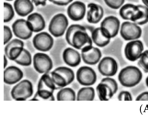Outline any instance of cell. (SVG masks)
Instances as JSON below:
<instances>
[{
	"label": "cell",
	"instance_id": "cell-1",
	"mask_svg": "<svg viewBox=\"0 0 148 119\" xmlns=\"http://www.w3.org/2000/svg\"><path fill=\"white\" fill-rule=\"evenodd\" d=\"M57 90L49 74H43L40 78L38 84L37 90L32 100L54 101L53 95Z\"/></svg>",
	"mask_w": 148,
	"mask_h": 119
},
{
	"label": "cell",
	"instance_id": "cell-2",
	"mask_svg": "<svg viewBox=\"0 0 148 119\" xmlns=\"http://www.w3.org/2000/svg\"><path fill=\"white\" fill-rule=\"evenodd\" d=\"M143 74L137 67L128 66L122 69L120 71L118 79L123 86L131 87L138 84L141 80Z\"/></svg>",
	"mask_w": 148,
	"mask_h": 119
},
{
	"label": "cell",
	"instance_id": "cell-3",
	"mask_svg": "<svg viewBox=\"0 0 148 119\" xmlns=\"http://www.w3.org/2000/svg\"><path fill=\"white\" fill-rule=\"evenodd\" d=\"M56 89L64 88L71 83L75 78V73L71 68L64 66L59 67L49 73Z\"/></svg>",
	"mask_w": 148,
	"mask_h": 119
},
{
	"label": "cell",
	"instance_id": "cell-4",
	"mask_svg": "<svg viewBox=\"0 0 148 119\" xmlns=\"http://www.w3.org/2000/svg\"><path fill=\"white\" fill-rule=\"evenodd\" d=\"M33 93L32 82L25 79L21 80L12 88L11 94L12 98L16 101H25L31 97Z\"/></svg>",
	"mask_w": 148,
	"mask_h": 119
},
{
	"label": "cell",
	"instance_id": "cell-5",
	"mask_svg": "<svg viewBox=\"0 0 148 119\" xmlns=\"http://www.w3.org/2000/svg\"><path fill=\"white\" fill-rule=\"evenodd\" d=\"M69 24L66 16L62 13L55 15L49 23L48 30L53 36L58 37L62 36L64 33Z\"/></svg>",
	"mask_w": 148,
	"mask_h": 119
},
{
	"label": "cell",
	"instance_id": "cell-6",
	"mask_svg": "<svg viewBox=\"0 0 148 119\" xmlns=\"http://www.w3.org/2000/svg\"><path fill=\"white\" fill-rule=\"evenodd\" d=\"M33 64L34 69L40 73H48L53 67L52 59L47 54L37 53L34 56Z\"/></svg>",
	"mask_w": 148,
	"mask_h": 119
},
{
	"label": "cell",
	"instance_id": "cell-7",
	"mask_svg": "<svg viewBox=\"0 0 148 119\" xmlns=\"http://www.w3.org/2000/svg\"><path fill=\"white\" fill-rule=\"evenodd\" d=\"M142 33L141 28L134 22L125 21L121 25L120 34L125 40H136L141 37Z\"/></svg>",
	"mask_w": 148,
	"mask_h": 119
},
{
	"label": "cell",
	"instance_id": "cell-8",
	"mask_svg": "<svg viewBox=\"0 0 148 119\" xmlns=\"http://www.w3.org/2000/svg\"><path fill=\"white\" fill-rule=\"evenodd\" d=\"M76 77L80 84L85 86L94 84L97 79V74L94 70L86 66L81 67L77 69Z\"/></svg>",
	"mask_w": 148,
	"mask_h": 119
},
{
	"label": "cell",
	"instance_id": "cell-9",
	"mask_svg": "<svg viewBox=\"0 0 148 119\" xmlns=\"http://www.w3.org/2000/svg\"><path fill=\"white\" fill-rule=\"evenodd\" d=\"M34 47L37 50L47 52L50 50L53 45V37L48 33L42 32L36 34L33 39Z\"/></svg>",
	"mask_w": 148,
	"mask_h": 119
},
{
	"label": "cell",
	"instance_id": "cell-10",
	"mask_svg": "<svg viewBox=\"0 0 148 119\" xmlns=\"http://www.w3.org/2000/svg\"><path fill=\"white\" fill-rule=\"evenodd\" d=\"M143 50V44L141 41H132L127 43L125 46V56L129 61H134L139 58Z\"/></svg>",
	"mask_w": 148,
	"mask_h": 119
},
{
	"label": "cell",
	"instance_id": "cell-11",
	"mask_svg": "<svg viewBox=\"0 0 148 119\" xmlns=\"http://www.w3.org/2000/svg\"><path fill=\"white\" fill-rule=\"evenodd\" d=\"M98 69L102 75L108 77L116 74L118 69V65L116 60L110 56H106L99 62Z\"/></svg>",
	"mask_w": 148,
	"mask_h": 119
},
{
	"label": "cell",
	"instance_id": "cell-12",
	"mask_svg": "<svg viewBox=\"0 0 148 119\" xmlns=\"http://www.w3.org/2000/svg\"><path fill=\"white\" fill-rule=\"evenodd\" d=\"M81 50V56L84 62L93 65L98 63L102 56L101 50L92 45L85 47Z\"/></svg>",
	"mask_w": 148,
	"mask_h": 119
},
{
	"label": "cell",
	"instance_id": "cell-13",
	"mask_svg": "<svg viewBox=\"0 0 148 119\" xmlns=\"http://www.w3.org/2000/svg\"><path fill=\"white\" fill-rule=\"evenodd\" d=\"M12 29L14 35L23 40L29 38L33 32L31 30L27 20L23 19L16 20L12 25Z\"/></svg>",
	"mask_w": 148,
	"mask_h": 119
},
{
	"label": "cell",
	"instance_id": "cell-14",
	"mask_svg": "<svg viewBox=\"0 0 148 119\" xmlns=\"http://www.w3.org/2000/svg\"><path fill=\"white\" fill-rule=\"evenodd\" d=\"M12 57L17 64L23 66H28L32 62L31 55L30 52L23 47L13 48L11 51Z\"/></svg>",
	"mask_w": 148,
	"mask_h": 119
},
{
	"label": "cell",
	"instance_id": "cell-15",
	"mask_svg": "<svg viewBox=\"0 0 148 119\" xmlns=\"http://www.w3.org/2000/svg\"><path fill=\"white\" fill-rule=\"evenodd\" d=\"M91 37L92 41L100 47L108 45L111 38L109 31L106 28L101 27L93 30L91 33Z\"/></svg>",
	"mask_w": 148,
	"mask_h": 119
},
{
	"label": "cell",
	"instance_id": "cell-16",
	"mask_svg": "<svg viewBox=\"0 0 148 119\" xmlns=\"http://www.w3.org/2000/svg\"><path fill=\"white\" fill-rule=\"evenodd\" d=\"M86 11L85 4L83 2L76 1L71 3L67 9V14L72 20L78 21L82 19Z\"/></svg>",
	"mask_w": 148,
	"mask_h": 119
},
{
	"label": "cell",
	"instance_id": "cell-17",
	"mask_svg": "<svg viewBox=\"0 0 148 119\" xmlns=\"http://www.w3.org/2000/svg\"><path fill=\"white\" fill-rule=\"evenodd\" d=\"M104 14L103 7L97 4L90 3L87 6L86 19L91 23L99 22L102 18Z\"/></svg>",
	"mask_w": 148,
	"mask_h": 119
},
{
	"label": "cell",
	"instance_id": "cell-18",
	"mask_svg": "<svg viewBox=\"0 0 148 119\" xmlns=\"http://www.w3.org/2000/svg\"><path fill=\"white\" fill-rule=\"evenodd\" d=\"M92 41L86 31L78 30L74 33L72 39V46L78 50H82L88 46L92 45Z\"/></svg>",
	"mask_w": 148,
	"mask_h": 119
},
{
	"label": "cell",
	"instance_id": "cell-19",
	"mask_svg": "<svg viewBox=\"0 0 148 119\" xmlns=\"http://www.w3.org/2000/svg\"><path fill=\"white\" fill-rule=\"evenodd\" d=\"M23 75V71L17 67L8 66L4 71V82L8 84H14L22 79Z\"/></svg>",
	"mask_w": 148,
	"mask_h": 119
},
{
	"label": "cell",
	"instance_id": "cell-20",
	"mask_svg": "<svg viewBox=\"0 0 148 119\" xmlns=\"http://www.w3.org/2000/svg\"><path fill=\"white\" fill-rule=\"evenodd\" d=\"M130 20L136 24L142 25L148 22V7L145 5H136Z\"/></svg>",
	"mask_w": 148,
	"mask_h": 119
},
{
	"label": "cell",
	"instance_id": "cell-21",
	"mask_svg": "<svg viewBox=\"0 0 148 119\" xmlns=\"http://www.w3.org/2000/svg\"><path fill=\"white\" fill-rule=\"evenodd\" d=\"M62 58L66 64L70 67H75L80 64L82 57L81 55L77 50L69 47L63 51Z\"/></svg>",
	"mask_w": 148,
	"mask_h": 119
},
{
	"label": "cell",
	"instance_id": "cell-22",
	"mask_svg": "<svg viewBox=\"0 0 148 119\" xmlns=\"http://www.w3.org/2000/svg\"><path fill=\"white\" fill-rule=\"evenodd\" d=\"M27 20L33 32H39L45 27V19L43 17L38 13H33L29 14L27 17Z\"/></svg>",
	"mask_w": 148,
	"mask_h": 119
},
{
	"label": "cell",
	"instance_id": "cell-23",
	"mask_svg": "<svg viewBox=\"0 0 148 119\" xmlns=\"http://www.w3.org/2000/svg\"><path fill=\"white\" fill-rule=\"evenodd\" d=\"M100 27L106 28L110 32L111 38H113L118 33L120 27V21L115 16H107L101 22Z\"/></svg>",
	"mask_w": 148,
	"mask_h": 119
},
{
	"label": "cell",
	"instance_id": "cell-24",
	"mask_svg": "<svg viewBox=\"0 0 148 119\" xmlns=\"http://www.w3.org/2000/svg\"><path fill=\"white\" fill-rule=\"evenodd\" d=\"M13 4L16 13L22 17L27 16L34 9L33 3L30 0H15Z\"/></svg>",
	"mask_w": 148,
	"mask_h": 119
},
{
	"label": "cell",
	"instance_id": "cell-25",
	"mask_svg": "<svg viewBox=\"0 0 148 119\" xmlns=\"http://www.w3.org/2000/svg\"><path fill=\"white\" fill-rule=\"evenodd\" d=\"M96 90L99 99L101 101L109 100L116 93L109 85L101 82L97 86Z\"/></svg>",
	"mask_w": 148,
	"mask_h": 119
},
{
	"label": "cell",
	"instance_id": "cell-26",
	"mask_svg": "<svg viewBox=\"0 0 148 119\" xmlns=\"http://www.w3.org/2000/svg\"><path fill=\"white\" fill-rule=\"evenodd\" d=\"M95 90L91 87L81 88L78 91L76 99L77 101H93L95 97Z\"/></svg>",
	"mask_w": 148,
	"mask_h": 119
},
{
	"label": "cell",
	"instance_id": "cell-27",
	"mask_svg": "<svg viewBox=\"0 0 148 119\" xmlns=\"http://www.w3.org/2000/svg\"><path fill=\"white\" fill-rule=\"evenodd\" d=\"M76 96L75 91L70 88H63L58 92L56 95L58 101H75Z\"/></svg>",
	"mask_w": 148,
	"mask_h": 119
},
{
	"label": "cell",
	"instance_id": "cell-28",
	"mask_svg": "<svg viewBox=\"0 0 148 119\" xmlns=\"http://www.w3.org/2000/svg\"><path fill=\"white\" fill-rule=\"evenodd\" d=\"M78 30L86 31L84 27L78 24H73L71 25L66 30L65 39L67 43L72 46L73 36L75 33Z\"/></svg>",
	"mask_w": 148,
	"mask_h": 119
},
{
	"label": "cell",
	"instance_id": "cell-29",
	"mask_svg": "<svg viewBox=\"0 0 148 119\" xmlns=\"http://www.w3.org/2000/svg\"><path fill=\"white\" fill-rule=\"evenodd\" d=\"M136 6V5L130 3L123 5L121 7L119 10L120 16L124 20H130Z\"/></svg>",
	"mask_w": 148,
	"mask_h": 119
},
{
	"label": "cell",
	"instance_id": "cell-30",
	"mask_svg": "<svg viewBox=\"0 0 148 119\" xmlns=\"http://www.w3.org/2000/svg\"><path fill=\"white\" fill-rule=\"evenodd\" d=\"M4 22H8L11 21L14 15L13 7L10 3L5 2L4 3Z\"/></svg>",
	"mask_w": 148,
	"mask_h": 119
},
{
	"label": "cell",
	"instance_id": "cell-31",
	"mask_svg": "<svg viewBox=\"0 0 148 119\" xmlns=\"http://www.w3.org/2000/svg\"><path fill=\"white\" fill-rule=\"evenodd\" d=\"M137 65L145 73H148V50L142 52L137 62Z\"/></svg>",
	"mask_w": 148,
	"mask_h": 119
},
{
	"label": "cell",
	"instance_id": "cell-32",
	"mask_svg": "<svg viewBox=\"0 0 148 119\" xmlns=\"http://www.w3.org/2000/svg\"><path fill=\"white\" fill-rule=\"evenodd\" d=\"M24 43L21 40L14 39L9 41L5 46L4 48L5 55L8 58L10 51L12 48L15 47L21 46L23 47Z\"/></svg>",
	"mask_w": 148,
	"mask_h": 119
},
{
	"label": "cell",
	"instance_id": "cell-33",
	"mask_svg": "<svg viewBox=\"0 0 148 119\" xmlns=\"http://www.w3.org/2000/svg\"><path fill=\"white\" fill-rule=\"evenodd\" d=\"M105 3L110 7L114 9L120 8L123 5L125 0H104Z\"/></svg>",
	"mask_w": 148,
	"mask_h": 119
},
{
	"label": "cell",
	"instance_id": "cell-34",
	"mask_svg": "<svg viewBox=\"0 0 148 119\" xmlns=\"http://www.w3.org/2000/svg\"><path fill=\"white\" fill-rule=\"evenodd\" d=\"M100 82L108 84L116 92L117 91L118 89V85L116 81L113 78L110 77L103 78L101 79Z\"/></svg>",
	"mask_w": 148,
	"mask_h": 119
},
{
	"label": "cell",
	"instance_id": "cell-35",
	"mask_svg": "<svg viewBox=\"0 0 148 119\" xmlns=\"http://www.w3.org/2000/svg\"><path fill=\"white\" fill-rule=\"evenodd\" d=\"M4 44L8 43L12 37V33L10 28L8 26H4Z\"/></svg>",
	"mask_w": 148,
	"mask_h": 119
},
{
	"label": "cell",
	"instance_id": "cell-36",
	"mask_svg": "<svg viewBox=\"0 0 148 119\" xmlns=\"http://www.w3.org/2000/svg\"><path fill=\"white\" fill-rule=\"evenodd\" d=\"M118 99L119 101H132V98L130 92L127 91L123 90L119 93Z\"/></svg>",
	"mask_w": 148,
	"mask_h": 119
},
{
	"label": "cell",
	"instance_id": "cell-37",
	"mask_svg": "<svg viewBox=\"0 0 148 119\" xmlns=\"http://www.w3.org/2000/svg\"><path fill=\"white\" fill-rule=\"evenodd\" d=\"M50 2L56 5L64 6L66 5L71 2L73 0H48Z\"/></svg>",
	"mask_w": 148,
	"mask_h": 119
},
{
	"label": "cell",
	"instance_id": "cell-38",
	"mask_svg": "<svg viewBox=\"0 0 148 119\" xmlns=\"http://www.w3.org/2000/svg\"><path fill=\"white\" fill-rule=\"evenodd\" d=\"M136 101H148V92H143L137 96Z\"/></svg>",
	"mask_w": 148,
	"mask_h": 119
},
{
	"label": "cell",
	"instance_id": "cell-39",
	"mask_svg": "<svg viewBox=\"0 0 148 119\" xmlns=\"http://www.w3.org/2000/svg\"><path fill=\"white\" fill-rule=\"evenodd\" d=\"M47 0H31L36 6L41 5L43 6L45 5Z\"/></svg>",
	"mask_w": 148,
	"mask_h": 119
},
{
	"label": "cell",
	"instance_id": "cell-40",
	"mask_svg": "<svg viewBox=\"0 0 148 119\" xmlns=\"http://www.w3.org/2000/svg\"><path fill=\"white\" fill-rule=\"evenodd\" d=\"M8 64V60L7 57L5 55H4V68L6 67Z\"/></svg>",
	"mask_w": 148,
	"mask_h": 119
},
{
	"label": "cell",
	"instance_id": "cell-41",
	"mask_svg": "<svg viewBox=\"0 0 148 119\" xmlns=\"http://www.w3.org/2000/svg\"><path fill=\"white\" fill-rule=\"evenodd\" d=\"M145 5L148 7V0H141Z\"/></svg>",
	"mask_w": 148,
	"mask_h": 119
},
{
	"label": "cell",
	"instance_id": "cell-42",
	"mask_svg": "<svg viewBox=\"0 0 148 119\" xmlns=\"http://www.w3.org/2000/svg\"><path fill=\"white\" fill-rule=\"evenodd\" d=\"M145 83L147 86L148 88V76L146 78L145 80Z\"/></svg>",
	"mask_w": 148,
	"mask_h": 119
},
{
	"label": "cell",
	"instance_id": "cell-43",
	"mask_svg": "<svg viewBox=\"0 0 148 119\" xmlns=\"http://www.w3.org/2000/svg\"><path fill=\"white\" fill-rule=\"evenodd\" d=\"M6 0V1H13V0Z\"/></svg>",
	"mask_w": 148,
	"mask_h": 119
}]
</instances>
